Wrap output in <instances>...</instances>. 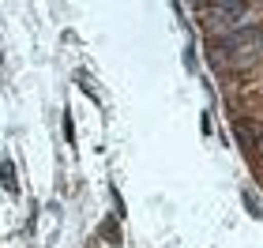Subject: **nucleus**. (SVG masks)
<instances>
[{"label": "nucleus", "instance_id": "obj_1", "mask_svg": "<svg viewBox=\"0 0 263 248\" xmlns=\"http://www.w3.org/2000/svg\"><path fill=\"white\" fill-rule=\"evenodd\" d=\"M102 241L121 244V233H117V218H105V222H102Z\"/></svg>", "mask_w": 263, "mask_h": 248}, {"label": "nucleus", "instance_id": "obj_3", "mask_svg": "<svg viewBox=\"0 0 263 248\" xmlns=\"http://www.w3.org/2000/svg\"><path fill=\"white\" fill-rule=\"evenodd\" d=\"M252 158H256V162L263 165V132L256 136V147H252Z\"/></svg>", "mask_w": 263, "mask_h": 248}, {"label": "nucleus", "instance_id": "obj_2", "mask_svg": "<svg viewBox=\"0 0 263 248\" xmlns=\"http://www.w3.org/2000/svg\"><path fill=\"white\" fill-rule=\"evenodd\" d=\"M0 181H4L8 192H19V181H15V173H11V165H8V162L0 165Z\"/></svg>", "mask_w": 263, "mask_h": 248}, {"label": "nucleus", "instance_id": "obj_4", "mask_svg": "<svg viewBox=\"0 0 263 248\" xmlns=\"http://www.w3.org/2000/svg\"><path fill=\"white\" fill-rule=\"evenodd\" d=\"M259 98H263V90H259Z\"/></svg>", "mask_w": 263, "mask_h": 248}]
</instances>
